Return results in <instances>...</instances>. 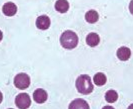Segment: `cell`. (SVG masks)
I'll return each instance as SVG.
<instances>
[{
	"mask_svg": "<svg viewBox=\"0 0 133 109\" xmlns=\"http://www.w3.org/2000/svg\"><path fill=\"white\" fill-rule=\"evenodd\" d=\"M75 86L77 91L81 94H90L94 89L91 77L87 74H81L77 77L75 81Z\"/></svg>",
	"mask_w": 133,
	"mask_h": 109,
	"instance_id": "6da1fadb",
	"label": "cell"
},
{
	"mask_svg": "<svg viewBox=\"0 0 133 109\" xmlns=\"http://www.w3.org/2000/svg\"><path fill=\"white\" fill-rule=\"evenodd\" d=\"M60 44L61 46L67 49L72 50L78 45V36L73 31H64L60 36Z\"/></svg>",
	"mask_w": 133,
	"mask_h": 109,
	"instance_id": "7a4b0ae2",
	"label": "cell"
},
{
	"mask_svg": "<svg viewBox=\"0 0 133 109\" xmlns=\"http://www.w3.org/2000/svg\"><path fill=\"white\" fill-rule=\"evenodd\" d=\"M14 85L19 89H26L30 85V77L27 73L21 72L14 77Z\"/></svg>",
	"mask_w": 133,
	"mask_h": 109,
	"instance_id": "3957f363",
	"label": "cell"
},
{
	"mask_svg": "<svg viewBox=\"0 0 133 109\" xmlns=\"http://www.w3.org/2000/svg\"><path fill=\"white\" fill-rule=\"evenodd\" d=\"M15 104L19 109H27L31 105V99L27 93H20L15 97Z\"/></svg>",
	"mask_w": 133,
	"mask_h": 109,
	"instance_id": "277c9868",
	"label": "cell"
},
{
	"mask_svg": "<svg viewBox=\"0 0 133 109\" xmlns=\"http://www.w3.org/2000/svg\"><path fill=\"white\" fill-rule=\"evenodd\" d=\"M50 18L46 15H41L36 19V27L40 30H47L50 27Z\"/></svg>",
	"mask_w": 133,
	"mask_h": 109,
	"instance_id": "5b68a950",
	"label": "cell"
},
{
	"mask_svg": "<svg viewBox=\"0 0 133 109\" xmlns=\"http://www.w3.org/2000/svg\"><path fill=\"white\" fill-rule=\"evenodd\" d=\"M48 98V94H47L46 90L42 89V88H38L34 91L33 93V99L35 100V102L39 103H44Z\"/></svg>",
	"mask_w": 133,
	"mask_h": 109,
	"instance_id": "8992f818",
	"label": "cell"
},
{
	"mask_svg": "<svg viewBox=\"0 0 133 109\" xmlns=\"http://www.w3.org/2000/svg\"><path fill=\"white\" fill-rule=\"evenodd\" d=\"M116 56L120 61H128L131 57V50L127 47H120L116 52Z\"/></svg>",
	"mask_w": 133,
	"mask_h": 109,
	"instance_id": "52a82bcc",
	"label": "cell"
},
{
	"mask_svg": "<svg viewBox=\"0 0 133 109\" xmlns=\"http://www.w3.org/2000/svg\"><path fill=\"white\" fill-rule=\"evenodd\" d=\"M2 12L6 16H14L17 12V6L13 2H6L2 7Z\"/></svg>",
	"mask_w": 133,
	"mask_h": 109,
	"instance_id": "ba28073f",
	"label": "cell"
},
{
	"mask_svg": "<svg viewBox=\"0 0 133 109\" xmlns=\"http://www.w3.org/2000/svg\"><path fill=\"white\" fill-rule=\"evenodd\" d=\"M68 109H90V108H89L88 103L85 100H83L81 98H76V99H74L73 101L69 104Z\"/></svg>",
	"mask_w": 133,
	"mask_h": 109,
	"instance_id": "9c48e42d",
	"label": "cell"
},
{
	"mask_svg": "<svg viewBox=\"0 0 133 109\" xmlns=\"http://www.w3.org/2000/svg\"><path fill=\"white\" fill-rule=\"evenodd\" d=\"M100 38L99 35L96 34V33H90L88 34L86 37V44L89 47H96V46L99 44Z\"/></svg>",
	"mask_w": 133,
	"mask_h": 109,
	"instance_id": "30bf717a",
	"label": "cell"
},
{
	"mask_svg": "<svg viewBox=\"0 0 133 109\" xmlns=\"http://www.w3.org/2000/svg\"><path fill=\"white\" fill-rule=\"evenodd\" d=\"M69 9V2L67 0H57L55 2V10L59 13H65Z\"/></svg>",
	"mask_w": 133,
	"mask_h": 109,
	"instance_id": "8fae6325",
	"label": "cell"
},
{
	"mask_svg": "<svg viewBox=\"0 0 133 109\" xmlns=\"http://www.w3.org/2000/svg\"><path fill=\"white\" fill-rule=\"evenodd\" d=\"M98 19H99V14L95 10H89L85 14V20L88 23H91V24L96 23L98 21Z\"/></svg>",
	"mask_w": 133,
	"mask_h": 109,
	"instance_id": "7c38bea8",
	"label": "cell"
},
{
	"mask_svg": "<svg viewBox=\"0 0 133 109\" xmlns=\"http://www.w3.org/2000/svg\"><path fill=\"white\" fill-rule=\"evenodd\" d=\"M93 81L97 86H102V85H104V84L106 83V76L103 72H97V73H95V76L93 77Z\"/></svg>",
	"mask_w": 133,
	"mask_h": 109,
	"instance_id": "4fadbf2b",
	"label": "cell"
},
{
	"mask_svg": "<svg viewBox=\"0 0 133 109\" xmlns=\"http://www.w3.org/2000/svg\"><path fill=\"white\" fill-rule=\"evenodd\" d=\"M118 99V93L113 89L108 90L105 93V100L109 103H114L117 101Z\"/></svg>",
	"mask_w": 133,
	"mask_h": 109,
	"instance_id": "5bb4252c",
	"label": "cell"
},
{
	"mask_svg": "<svg viewBox=\"0 0 133 109\" xmlns=\"http://www.w3.org/2000/svg\"><path fill=\"white\" fill-rule=\"evenodd\" d=\"M129 11L133 15V0H131L130 3H129Z\"/></svg>",
	"mask_w": 133,
	"mask_h": 109,
	"instance_id": "9a60e30c",
	"label": "cell"
},
{
	"mask_svg": "<svg viewBox=\"0 0 133 109\" xmlns=\"http://www.w3.org/2000/svg\"><path fill=\"white\" fill-rule=\"evenodd\" d=\"M102 109H115L114 107H112V106H104Z\"/></svg>",
	"mask_w": 133,
	"mask_h": 109,
	"instance_id": "2e32d148",
	"label": "cell"
},
{
	"mask_svg": "<svg viewBox=\"0 0 133 109\" xmlns=\"http://www.w3.org/2000/svg\"><path fill=\"white\" fill-rule=\"evenodd\" d=\"M2 100H3V94H2V92L0 91V103L2 102Z\"/></svg>",
	"mask_w": 133,
	"mask_h": 109,
	"instance_id": "e0dca14e",
	"label": "cell"
},
{
	"mask_svg": "<svg viewBox=\"0 0 133 109\" xmlns=\"http://www.w3.org/2000/svg\"><path fill=\"white\" fill-rule=\"evenodd\" d=\"M2 39H3V33H2V31H0V42Z\"/></svg>",
	"mask_w": 133,
	"mask_h": 109,
	"instance_id": "ac0fdd59",
	"label": "cell"
},
{
	"mask_svg": "<svg viewBox=\"0 0 133 109\" xmlns=\"http://www.w3.org/2000/svg\"><path fill=\"white\" fill-rule=\"evenodd\" d=\"M127 109H133V103L131 104V105H129V106H128V108H127Z\"/></svg>",
	"mask_w": 133,
	"mask_h": 109,
	"instance_id": "d6986e66",
	"label": "cell"
},
{
	"mask_svg": "<svg viewBox=\"0 0 133 109\" xmlns=\"http://www.w3.org/2000/svg\"><path fill=\"white\" fill-rule=\"evenodd\" d=\"M10 109H12V108H10Z\"/></svg>",
	"mask_w": 133,
	"mask_h": 109,
	"instance_id": "ffe728a7",
	"label": "cell"
}]
</instances>
